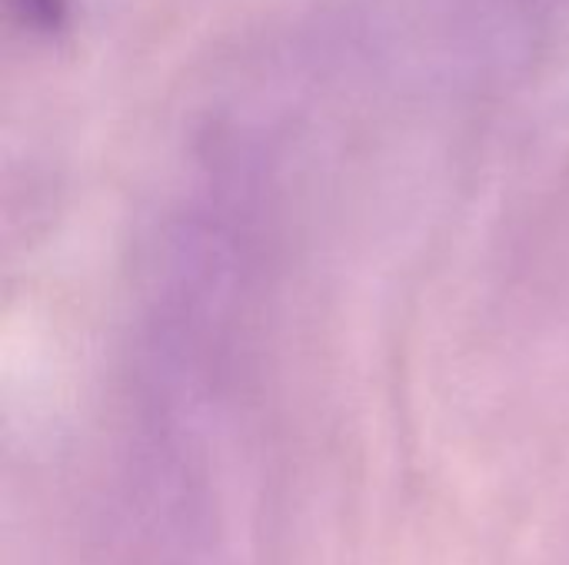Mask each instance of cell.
<instances>
[{
	"label": "cell",
	"mask_w": 569,
	"mask_h": 565,
	"mask_svg": "<svg viewBox=\"0 0 569 565\" xmlns=\"http://www.w3.org/2000/svg\"><path fill=\"white\" fill-rule=\"evenodd\" d=\"M7 10L33 37H57L70 23V0H7Z\"/></svg>",
	"instance_id": "6da1fadb"
}]
</instances>
